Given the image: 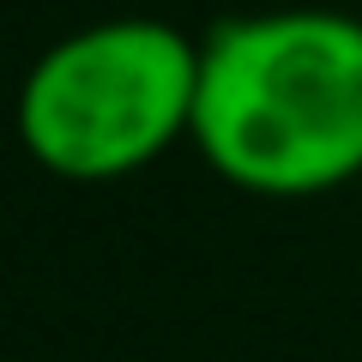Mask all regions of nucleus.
<instances>
[{
	"label": "nucleus",
	"instance_id": "7ed1b4c3",
	"mask_svg": "<svg viewBox=\"0 0 362 362\" xmlns=\"http://www.w3.org/2000/svg\"><path fill=\"white\" fill-rule=\"evenodd\" d=\"M356 206H362V181H356Z\"/></svg>",
	"mask_w": 362,
	"mask_h": 362
},
{
	"label": "nucleus",
	"instance_id": "f257e3e1",
	"mask_svg": "<svg viewBox=\"0 0 362 362\" xmlns=\"http://www.w3.org/2000/svg\"><path fill=\"white\" fill-rule=\"evenodd\" d=\"M194 151L254 199H326L362 181V18L272 6L199 37Z\"/></svg>",
	"mask_w": 362,
	"mask_h": 362
},
{
	"label": "nucleus",
	"instance_id": "f03ea898",
	"mask_svg": "<svg viewBox=\"0 0 362 362\" xmlns=\"http://www.w3.org/2000/svg\"><path fill=\"white\" fill-rule=\"evenodd\" d=\"M199 42L163 18H97L37 54L18 145L61 181H127L194 133Z\"/></svg>",
	"mask_w": 362,
	"mask_h": 362
}]
</instances>
